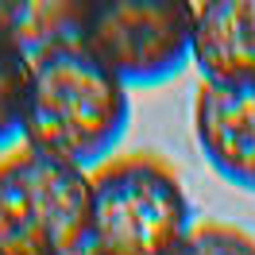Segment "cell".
I'll return each mask as SVG.
<instances>
[{
    "label": "cell",
    "mask_w": 255,
    "mask_h": 255,
    "mask_svg": "<svg viewBox=\"0 0 255 255\" xmlns=\"http://www.w3.org/2000/svg\"><path fill=\"white\" fill-rule=\"evenodd\" d=\"M31 85V54L12 35L0 31V151L23 139V109Z\"/></svg>",
    "instance_id": "obj_7"
},
{
    "label": "cell",
    "mask_w": 255,
    "mask_h": 255,
    "mask_svg": "<svg viewBox=\"0 0 255 255\" xmlns=\"http://www.w3.org/2000/svg\"><path fill=\"white\" fill-rule=\"evenodd\" d=\"M190 62L209 85L255 81V0L193 4Z\"/></svg>",
    "instance_id": "obj_6"
},
{
    "label": "cell",
    "mask_w": 255,
    "mask_h": 255,
    "mask_svg": "<svg viewBox=\"0 0 255 255\" xmlns=\"http://www.w3.org/2000/svg\"><path fill=\"white\" fill-rule=\"evenodd\" d=\"M170 255H255V240L244 228H232L221 221H201L182 236V244Z\"/></svg>",
    "instance_id": "obj_8"
},
{
    "label": "cell",
    "mask_w": 255,
    "mask_h": 255,
    "mask_svg": "<svg viewBox=\"0 0 255 255\" xmlns=\"http://www.w3.org/2000/svg\"><path fill=\"white\" fill-rule=\"evenodd\" d=\"M93 240L101 255H170L193 228V209L178 174L159 155H112L89 170Z\"/></svg>",
    "instance_id": "obj_3"
},
{
    "label": "cell",
    "mask_w": 255,
    "mask_h": 255,
    "mask_svg": "<svg viewBox=\"0 0 255 255\" xmlns=\"http://www.w3.org/2000/svg\"><path fill=\"white\" fill-rule=\"evenodd\" d=\"M74 39L124 85H159L190 66L193 4L105 0L74 4Z\"/></svg>",
    "instance_id": "obj_4"
},
{
    "label": "cell",
    "mask_w": 255,
    "mask_h": 255,
    "mask_svg": "<svg viewBox=\"0 0 255 255\" xmlns=\"http://www.w3.org/2000/svg\"><path fill=\"white\" fill-rule=\"evenodd\" d=\"M85 255H101V252H85Z\"/></svg>",
    "instance_id": "obj_9"
},
{
    "label": "cell",
    "mask_w": 255,
    "mask_h": 255,
    "mask_svg": "<svg viewBox=\"0 0 255 255\" xmlns=\"http://www.w3.org/2000/svg\"><path fill=\"white\" fill-rule=\"evenodd\" d=\"M89 240V170L27 143L0 159V255H85Z\"/></svg>",
    "instance_id": "obj_2"
},
{
    "label": "cell",
    "mask_w": 255,
    "mask_h": 255,
    "mask_svg": "<svg viewBox=\"0 0 255 255\" xmlns=\"http://www.w3.org/2000/svg\"><path fill=\"white\" fill-rule=\"evenodd\" d=\"M193 135L209 166L240 190H255V81L197 85Z\"/></svg>",
    "instance_id": "obj_5"
},
{
    "label": "cell",
    "mask_w": 255,
    "mask_h": 255,
    "mask_svg": "<svg viewBox=\"0 0 255 255\" xmlns=\"http://www.w3.org/2000/svg\"><path fill=\"white\" fill-rule=\"evenodd\" d=\"M131 116L128 85L116 81L78 39H54L31 54L23 143L97 170L120 147Z\"/></svg>",
    "instance_id": "obj_1"
}]
</instances>
